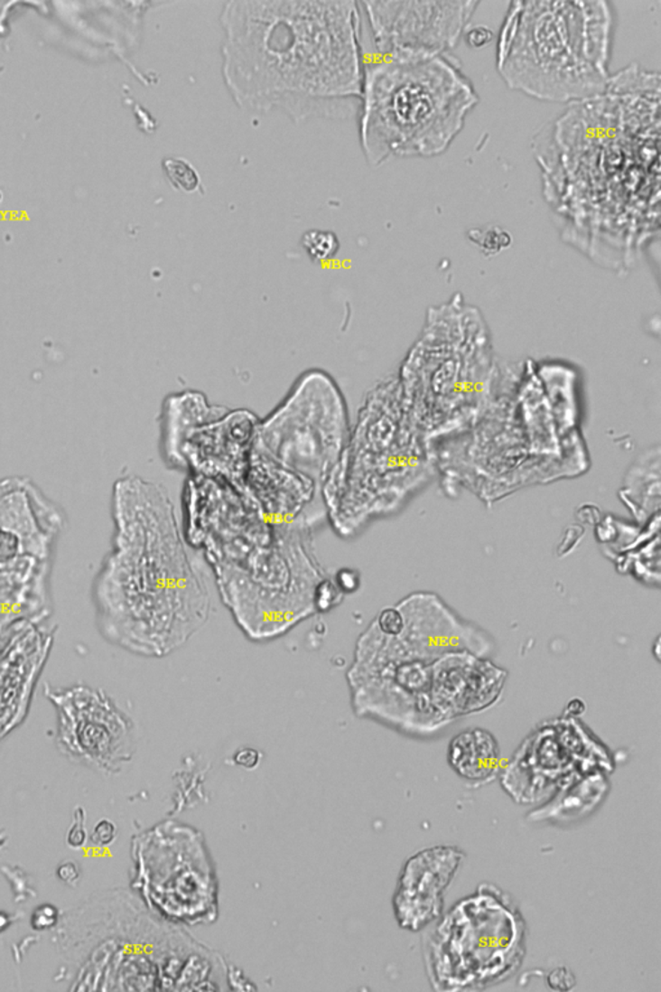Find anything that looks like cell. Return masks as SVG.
Segmentation results:
<instances>
[{"mask_svg":"<svg viewBox=\"0 0 661 992\" xmlns=\"http://www.w3.org/2000/svg\"><path fill=\"white\" fill-rule=\"evenodd\" d=\"M163 171L170 184L177 191L193 193L200 191L202 182L200 173L191 162L180 156H167L163 159Z\"/></svg>","mask_w":661,"mask_h":992,"instance_id":"27","label":"cell"},{"mask_svg":"<svg viewBox=\"0 0 661 992\" xmlns=\"http://www.w3.org/2000/svg\"><path fill=\"white\" fill-rule=\"evenodd\" d=\"M479 102L476 87L451 55L384 59L365 65L360 146L369 165L447 152Z\"/></svg>","mask_w":661,"mask_h":992,"instance_id":"6","label":"cell"},{"mask_svg":"<svg viewBox=\"0 0 661 992\" xmlns=\"http://www.w3.org/2000/svg\"><path fill=\"white\" fill-rule=\"evenodd\" d=\"M611 751L575 716L540 724L501 771L500 784L519 805L542 804L591 772H614Z\"/></svg>","mask_w":661,"mask_h":992,"instance_id":"14","label":"cell"},{"mask_svg":"<svg viewBox=\"0 0 661 992\" xmlns=\"http://www.w3.org/2000/svg\"><path fill=\"white\" fill-rule=\"evenodd\" d=\"M465 859L459 847H425L402 866L393 894V912L399 927L422 931L444 912V895Z\"/></svg>","mask_w":661,"mask_h":992,"instance_id":"18","label":"cell"},{"mask_svg":"<svg viewBox=\"0 0 661 992\" xmlns=\"http://www.w3.org/2000/svg\"><path fill=\"white\" fill-rule=\"evenodd\" d=\"M452 772L470 786H485L500 772V747L489 730L473 727L453 736L447 748Z\"/></svg>","mask_w":661,"mask_h":992,"instance_id":"24","label":"cell"},{"mask_svg":"<svg viewBox=\"0 0 661 992\" xmlns=\"http://www.w3.org/2000/svg\"><path fill=\"white\" fill-rule=\"evenodd\" d=\"M619 573L632 576L648 587L660 585V535L614 561Z\"/></svg>","mask_w":661,"mask_h":992,"instance_id":"26","label":"cell"},{"mask_svg":"<svg viewBox=\"0 0 661 992\" xmlns=\"http://www.w3.org/2000/svg\"><path fill=\"white\" fill-rule=\"evenodd\" d=\"M220 21L222 80L243 109L297 123L354 113L365 73L358 3L234 0Z\"/></svg>","mask_w":661,"mask_h":992,"instance_id":"2","label":"cell"},{"mask_svg":"<svg viewBox=\"0 0 661 992\" xmlns=\"http://www.w3.org/2000/svg\"><path fill=\"white\" fill-rule=\"evenodd\" d=\"M275 528L312 531L326 521L321 486L312 478L285 467L254 450L242 480L237 483Z\"/></svg>","mask_w":661,"mask_h":992,"instance_id":"17","label":"cell"},{"mask_svg":"<svg viewBox=\"0 0 661 992\" xmlns=\"http://www.w3.org/2000/svg\"><path fill=\"white\" fill-rule=\"evenodd\" d=\"M434 661L420 658L399 634L381 632L371 622L357 640L347 672L357 716L405 735L440 732L447 724L432 702Z\"/></svg>","mask_w":661,"mask_h":992,"instance_id":"12","label":"cell"},{"mask_svg":"<svg viewBox=\"0 0 661 992\" xmlns=\"http://www.w3.org/2000/svg\"><path fill=\"white\" fill-rule=\"evenodd\" d=\"M424 965L433 990L480 991L512 978L527 954V927L515 898L483 883L431 925Z\"/></svg>","mask_w":661,"mask_h":992,"instance_id":"8","label":"cell"},{"mask_svg":"<svg viewBox=\"0 0 661 992\" xmlns=\"http://www.w3.org/2000/svg\"><path fill=\"white\" fill-rule=\"evenodd\" d=\"M59 919V909H57L56 906H53V904L44 903L33 911L32 918H30V925L37 931H48V929L56 927Z\"/></svg>","mask_w":661,"mask_h":992,"instance_id":"30","label":"cell"},{"mask_svg":"<svg viewBox=\"0 0 661 992\" xmlns=\"http://www.w3.org/2000/svg\"><path fill=\"white\" fill-rule=\"evenodd\" d=\"M345 594H342L340 588L336 585L333 576H326L314 594V607L315 613H329L330 610L336 609L342 600H344Z\"/></svg>","mask_w":661,"mask_h":992,"instance_id":"29","label":"cell"},{"mask_svg":"<svg viewBox=\"0 0 661 992\" xmlns=\"http://www.w3.org/2000/svg\"><path fill=\"white\" fill-rule=\"evenodd\" d=\"M44 694L57 709V744L65 753L105 769L119 768L134 756V723L105 691L84 684L46 685Z\"/></svg>","mask_w":661,"mask_h":992,"instance_id":"15","label":"cell"},{"mask_svg":"<svg viewBox=\"0 0 661 992\" xmlns=\"http://www.w3.org/2000/svg\"><path fill=\"white\" fill-rule=\"evenodd\" d=\"M61 510L28 478L0 481V645L52 614L51 573Z\"/></svg>","mask_w":661,"mask_h":992,"instance_id":"10","label":"cell"},{"mask_svg":"<svg viewBox=\"0 0 661 992\" xmlns=\"http://www.w3.org/2000/svg\"><path fill=\"white\" fill-rule=\"evenodd\" d=\"M84 820H86V818H84V810L82 808H78L77 811H75L73 826L69 829L68 838H66L68 846L74 847V849H79V847H82L84 844H86L87 831L86 826H84Z\"/></svg>","mask_w":661,"mask_h":992,"instance_id":"32","label":"cell"},{"mask_svg":"<svg viewBox=\"0 0 661 992\" xmlns=\"http://www.w3.org/2000/svg\"><path fill=\"white\" fill-rule=\"evenodd\" d=\"M396 606L404 618L399 636L424 660H437L458 651L489 657L494 650L485 631L462 619L433 592H414Z\"/></svg>","mask_w":661,"mask_h":992,"instance_id":"19","label":"cell"},{"mask_svg":"<svg viewBox=\"0 0 661 992\" xmlns=\"http://www.w3.org/2000/svg\"><path fill=\"white\" fill-rule=\"evenodd\" d=\"M660 447L646 450L628 469L619 498L633 516L646 525L660 517Z\"/></svg>","mask_w":661,"mask_h":992,"instance_id":"25","label":"cell"},{"mask_svg":"<svg viewBox=\"0 0 661 992\" xmlns=\"http://www.w3.org/2000/svg\"><path fill=\"white\" fill-rule=\"evenodd\" d=\"M333 580H335L336 585H338V587L340 588V591L345 596H347V594H354V592L358 591L360 587V576L358 571L349 569V567H344V569L336 571L335 576H333Z\"/></svg>","mask_w":661,"mask_h":992,"instance_id":"33","label":"cell"},{"mask_svg":"<svg viewBox=\"0 0 661 992\" xmlns=\"http://www.w3.org/2000/svg\"><path fill=\"white\" fill-rule=\"evenodd\" d=\"M507 672L489 657L470 651L450 652L432 667V702L450 725L456 718L479 714L503 696Z\"/></svg>","mask_w":661,"mask_h":992,"instance_id":"20","label":"cell"},{"mask_svg":"<svg viewBox=\"0 0 661 992\" xmlns=\"http://www.w3.org/2000/svg\"><path fill=\"white\" fill-rule=\"evenodd\" d=\"M435 471L432 445L411 417L398 379H387L369 392L321 486L327 519L340 537H353L404 506Z\"/></svg>","mask_w":661,"mask_h":992,"instance_id":"5","label":"cell"},{"mask_svg":"<svg viewBox=\"0 0 661 992\" xmlns=\"http://www.w3.org/2000/svg\"><path fill=\"white\" fill-rule=\"evenodd\" d=\"M134 888L147 909L180 927L213 924L220 885L202 831L163 820L134 838Z\"/></svg>","mask_w":661,"mask_h":992,"instance_id":"11","label":"cell"},{"mask_svg":"<svg viewBox=\"0 0 661 992\" xmlns=\"http://www.w3.org/2000/svg\"><path fill=\"white\" fill-rule=\"evenodd\" d=\"M500 372L482 314L458 294L429 311L396 379L414 424L435 444L476 423Z\"/></svg>","mask_w":661,"mask_h":992,"instance_id":"7","label":"cell"},{"mask_svg":"<svg viewBox=\"0 0 661 992\" xmlns=\"http://www.w3.org/2000/svg\"><path fill=\"white\" fill-rule=\"evenodd\" d=\"M57 877L61 880L62 883L73 885L77 883L80 877L79 866L73 861H65L57 868Z\"/></svg>","mask_w":661,"mask_h":992,"instance_id":"36","label":"cell"},{"mask_svg":"<svg viewBox=\"0 0 661 992\" xmlns=\"http://www.w3.org/2000/svg\"><path fill=\"white\" fill-rule=\"evenodd\" d=\"M533 146L562 239L598 266L629 269L659 233L660 74L627 66Z\"/></svg>","mask_w":661,"mask_h":992,"instance_id":"1","label":"cell"},{"mask_svg":"<svg viewBox=\"0 0 661 992\" xmlns=\"http://www.w3.org/2000/svg\"><path fill=\"white\" fill-rule=\"evenodd\" d=\"M212 569L234 622L256 642L278 639L317 614L315 589L330 576L312 552V531L285 528Z\"/></svg>","mask_w":661,"mask_h":992,"instance_id":"9","label":"cell"},{"mask_svg":"<svg viewBox=\"0 0 661 992\" xmlns=\"http://www.w3.org/2000/svg\"><path fill=\"white\" fill-rule=\"evenodd\" d=\"M378 52L386 59L450 55L464 38L478 2H363Z\"/></svg>","mask_w":661,"mask_h":992,"instance_id":"16","label":"cell"},{"mask_svg":"<svg viewBox=\"0 0 661 992\" xmlns=\"http://www.w3.org/2000/svg\"><path fill=\"white\" fill-rule=\"evenodd\" d=\"M464 39L469 46L478 50V48L489 46L495 39V33L485 25L468 26Z\"/></svg>","mask_w":661,"mask_h":992,"instance_id":"31","label":"cell"},{"mask_svg":"<svg viewBox=\"0 0 661 992\" xmlns=\"http://www.w3.org/2000/svg\"><path fill=\"white\" fill-rule=\"evenodd\" d=\"M302 248L312 261H327L338 254L340 240L333 231L309 229L303 234Z\"/></svg>","mask_w":661,"mask_h":992,"instance_id":"28","label":"cell"},{"mask_svg":"<svg viewBox=\"0 0 661 992\" xmlns=\"http://www.w3.org/2000/svg\"><path fill=\"white\" fill-rule=\"evenodd\" d=\"M260 417L246 408L228 410L195 429L184 447V471L238 483L248 467Z\"/></svg>","mask_w":661,"mask_h":992,"instance_id":"21","label":"cell"},{"mask_svg":"<svg viewBox=\"0 0 661 992\" xmlns=\"http://www.w3.org/2000/svg\"><path fill=\"white\" fill-rule=\"evenodd\" d=\"M614 14L606 2H513L496 46L510 89L540 101L576 104L606 91Z\"/></svg>","mask_w":661,"mask_h":992,"instance_id":"4","label":"cell"},{"mask_svg":"<svg viewBox=\"0 0 661 992\" xmlns=\"http://www.w3.org/2000/svg\"><path fill=\"white\" fill-rule=\"evenodd\" d=\"M229 408L211 404L202 392L182 390L172 393L162 405L161 422H159V446L165 464L172 469L184 471L182 447L189 435L204 426L218 419Z\"/></svg>","mask_w":661,"mask_h":992,"instance_id":"22","label":"cell"},{"mask_svg":"<svg viewBox=\"0 0 661 992\" xmlns=\"http://www.w3.org/2000/svg\"><path fill=\"white\" fill-rule=\"evenodd\" d=\"M234 763L245 769L256 768L257 763H260V753L254 748H242L234 756Z\"/></svg>","mask_w":661,"mask_h":992,"instance_id":"37","label":"cell"},{"mask_svg":"<svg viewBox=\"0 0 661 992\" xmlns=\"http://www.w3.org/2000/svg\"><path fill=\"white\" fill-rule=\"evenodd\" d=\"M11 924L10 915L5 912H0V931H5Z\"/></svg>","mask_w":661,"mask_h":992,"instance_id":"38","label":"cell"},{"mask_svg":"<svg viewBox=\"0 0 661 992\" xmlns=\"http://www.w3.org/2000/svg\"><path fill=\"white\" fill-rule=\"evenodd\" d=\"M610 774L591 772L555 791L551 798L528 813L527 819L548 825H571L597 810L611 789Z\"/></svg>","mask_w":661,"mask_h":992,"instance_id":"23","label":"cell"},{"mask_svg":"<svg viewBox=\"0 0 661 992\" xmlns=\"http://www.w3.org/2000/svg\"><path fill=\"white\" fill-rule=\"evenodd\" d=\"M348 405L335 379L309 370L257 426L254 450L323 486L349 442Z\"/></svg>","mask_w":661,"mask_h":992,"instance_id":"13","label":"cell"},{"mask_svg":"<svg viewBox=\"0 0 661 992\" xmlns=\"http://www.w3.org/2000/svg\"><path fill=\"white\" fill-rule=\"evenodd\" d=\"M113 521L111 549L93 582L98 631L132 654L167 657L209 622V583L163 486L120 478Z\"/></svg>","mask_w":661,"mask_h":992,"instance_id":"3","label":"cell"},{"mask_svg":"<svg viewBox=\"0 0 661 992\" xmlns=\"http://www.w3.org/2000/svg\"><path fill=\"white\" fill-rule=\"evenodd\" d=\"M116 837V826L109 819H101L93 828L91 840L100 847L110 846Z\"/></svg>","mask_w":661,"mask_h":992,"instance_id":"34","label":"cell"},{"mask_svg":"<svg viewBox=\"0 0 661 992\" xmlns=\"http://www.w3.org/2000/svg\"><path fill=\"white\" fill-rule=\"evenodd\" d=\"M548 983L553 990H571V988L575 986V976H573L567 968H557V969L552 970V972L549 973Z\"/></svg>","mask_w":661,"mask_h":992,"instance_id":"35","label":"cell"}]
</instances>
